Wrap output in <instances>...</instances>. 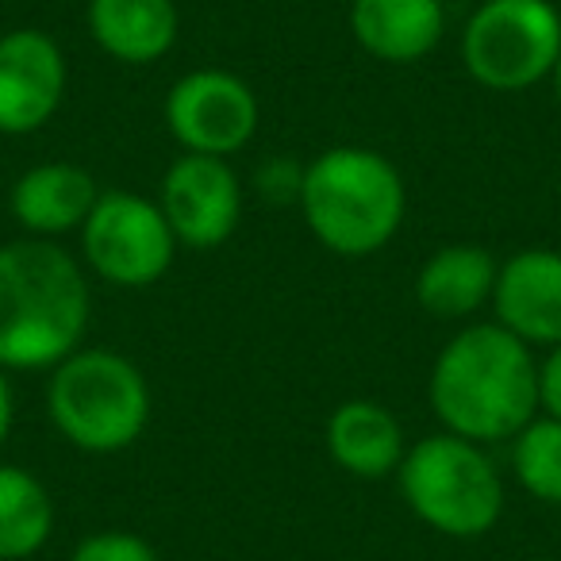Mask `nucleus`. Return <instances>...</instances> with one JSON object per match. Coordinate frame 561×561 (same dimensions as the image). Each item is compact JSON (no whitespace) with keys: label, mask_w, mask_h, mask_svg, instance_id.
<instances>
[{"label":"nucleus","mask_w":561,"mask_h":561,"mask_svg":"<svg viewBox=\"0 0 561 561\" xmlns=\"http://www.w3.org/2000/svg\"><path fill=\"white\" fill-rule=\"evenodd\" d=\"M297 204L320 247L339 257H369L404 227L408 185L381 150L346 142L305 162Z\"/></svg>","instance_id":"obj_3"},{"label":"nucleus","mask_w":561,"mask_h":561,"mask_svg":"<svg viewBox=\"0 0 561 561\" xmlns=\"http://www.w3.org/2000/svg\"><path fill=\"white\" fill-rule=\"evenodd\" d=\"M101 193L104 188L96 185V178L85 165L39 162L16 178L9 193V208L24 234L58 242L62 234L81 231Z\"/></svg>","instance_id":"obj_12"},{"label":"nucleus","mask_w":561,"mask_h":561,"mask_svg":"<svg viewBox=\"0 0 561 561\" xmlns=\"http://www.w3.org/2000/svg\"><path fill=\"white\" fill-rule=\"evenodd\" d=\"M12 423H16V397H12L9 369L0 366V446L9 443V435H12Z\"/></svg>","instance_id":"obj_21"},{"label":"nucleus","mask_w":561,"mask_h":561,"mask_svg":"<svg viewBox=\"0 0 561 561\" xmlns=\"http://www.w3.org/2000/svg\"><path fill=\"white\" fill-rule=\"evenodd\" d=\"M154 412L150 381L127 354L78 346L47 377L50 427L81 454H119L142 438Z\"/></svg>","instance_id":"obj_4"},{"label":"nucleus","mask_w":561,"mask_h":561,"mask_svg":"<svg viewBox=\"0 0 561 561\" xmlns=\"http://www.w3.org/2000/svg\"><path fill=\"white\" fill-rule=\"evenodd\" d=\"M93 289L89 270L55 239L0 247V366L39 374L70 358L89 335Z\"/></svg>","instance_id":"obj_1"},{"label":"nucleus","mask_w":561,"mask_h":561,"mask_svg":"<svg viewBox=\"0 0 561 561\" xmlns=\"http://www.w3.org/2000/svg\"><path fill=\"white\" fill-rule=\"evenodd\" d=\"M158 208L165 211L181 247L216 250L242 219V181L227 158L181 150V158H173L162 173Z\"/></svg>","instance_id":"obj_9"},{"label":"nucleus","mask_w":561,"mask_h":561,"mask_svg":"<svg viewBox=\"0 0 561 561\" xmlns=\"http://www.w3.org/2000/svg\"><path fill=\"white\" fill-rule=\"evenodd\" d=\"M427 400L443 431L469 443H512L538 415V362L496 320L466 323L431 366Z\"/></svg>","instance_id":"obj_2"},{"label":"nucleus","mask_w":561,"mask_h":561,"mask_svg":"<svg viewBox=\"0 0 561 561\" xmlns=\"http://www.w3.org/2000/svg\"><path fill=\"white\" fill-rule=\"evenodd\" d=\"M89 39L124 66H150L178 43L181 16L173 0H89Z\"/></svg>","instance_id":"obj_16"},{"label":"nucleus","mask_w":561,"mask_h":561,"mask_svg":"<svg viewBox=\"0 0 561 561\" xmlns=\"http://www.w3.org/2000/svg\"><path fill=\"white\" fill-rule=\"evenodd\" d=\"M70 561H162L142 535L131 530H93L70 550Z\"/></svg>","instance_id":"obj_19"},{"label":"nucleus","mask_w":561,"mask_h":561,"mask_svg":"<svg viewBox=\"0 0 561 561\" xmlns=\"http://www.w3.org/2000/svg\"><path fill=\"white\" fill-rule=\"evenodd\" d=\"M351 32L377 62L408 66L427 58L446 35L443 0H354Z\"/></svg>","instance_id":"obj_15"},{"label":"nucleus","mask_w":561,"mask_h":561,"mask_svg":"<svg viewBox=\"0 0 561 561\" xmlns=\"http://www.w3.org/2000/svg\"><path fill=\"white\" fill-rule=\"evenodd\" d=\"M561 58V12L553 0H481L461 32V62L492 93H523Z\"/></svg>","instance_id":"obj_6"},{"label":"nucleus","mask_w":561,"mask_h":561,"mask_svg":"<svg viewBox=\"0 0 561 561\" xmlns=\"http://www.w3.org/2000/svg\"><path fill=\"white\" fill-rule=\"evenodd\" d=\"M397 484L412 515L446 538H484L504 515V477L489 446L438 431L408 446Z\"/></svg>","instance_id":"obj_5"},{"label":"nucleus","mask_w":561,"mask_h":561,"mask_svg":"<svg viewBox=\"0 0 561 561\" xmlns=\"http://www.w3.org/2000/svg\"><path fill=\"white\" fill-rule=\"evenodd\" d=\"M257 96L239 73L204 66L188 70L165 93V127L185 154L231 158L257 135Z\"/></svg>","instance_id":"obj_8"},{"label":"nucleus","mask_w":561,"mask_h":561,"mask_svg":"<svg viewBox=\"0 0 561 561\" xmlns=\"http://www.w3.org/2000/svg\"><path fill=\"white\" fill-rule=\"evenodd\" d=\"M538 412L561 420V343L538 362Z\"/></svg>","instance_id":"obj_20"},{"label":"nucleus","mask_w":561,"mask_h":561,"mask_svg":"<svg viewBox=\"0 0 561 561\" xmlns=\"http://www.w3.org/2000/svg\"><path fill=\"white\" fill-rule=\"evenodd\" d=\"M81 265L112 289H150L178 257L173 234L158 201L131 188H104L81 224Z\"/></svg>","instance_id":"obj_7"},{"label":"nucleus","mask_w":561,"mask_h":561,"mask_svg":"<svg viewBox=\"0 0 561 561\" xmlns=\"http://www.w3.org/2000/svg\"><path fill=\"white\" fill-rule=\"evenodd\" d=\"M507 446L515 484L538 504L561 507V420L538 412Z\"/></svg>","instance_id":"obj_18"},{"label":"nucleus","mask_w":561,"mask_h":561,"mask_svg":"<svg viewBox=\"0 0 561 561\" xmlns=\"http://www.w3.org/2000/svg\"><path fill=\"white\" fill-rule=\"evenodd\" d=\"M55 535V500L24 466L0 461V561H27Z\"/></svg>","instance_id":"obj_17"},{"label":"nucleus","mask_w":561,"mask_h":561,"mask_svg":"<svg viewBox=\"0 0 561 561\" xmlns=\"http://www.w3.org/2000/svg\"><path fill=\"white\" fill-rule=\"evenodd\" d=\"M492 312L530 351L561 343V250L527 247L500 262Z\"/></svg>","instance_id":"obj_11"},{"label":"nucleus","mask_w":561,"mask_h":561,"mask_svg":"<svg viewBox=\"0 0 561 561\" xmlns=\"http://www.w3.org/2000/svg\"><path fill=\"white\" fill-rule=\"evenodd\" d=\"M70 89L66 50L39 27L0 35V135H35L58 116Z\"/></svg>","instance_id":"obj_10"},{"label":"nucleus","mask_w":561,"mask_h":561,"mask_svg":"<svg viewBox=\"0 0 561 561\" xmlns=\"http://www.w3.org/2000/svg\"><path fill=\"white\" fill-rule=\"evenodd\" d=\"M550 81H553V93H558V104H561V58H558V66H553Z\"/></svg>","instance_id":"obj_22"},{"label":"nucleus","mask_w":561,"mask_h":561,"mask_svg":"<svg viewBox=\"0 0 561 561\" xmlns=\"http://www.w3.org/2000/svg\"><path fill=\"white\" fill-rule=\"evenodd\" d=\"M323 443H328V458L343 473L358 477V481L397 477L400 461H404L408 446H412L404 423L397 420V412L389 404H381V400H366V397L343 400L328 415Z\"/></svg>","instance_id":"obj_13"},{"label":"nucleus","mask_w":561,"mask_h":561,"mask_svg":"<svg viewBox=\"0 0 561 561\" xmlns=\"http://www.w3.org/2000/svg\"><path fill=\"white\" fill-rule=\"evenodd\" d=\"M500 262L481 242H446L415 273V305L443 323H473L492 305Z\"/></svg>","instance_id":"obj_14"}]
</instances>
